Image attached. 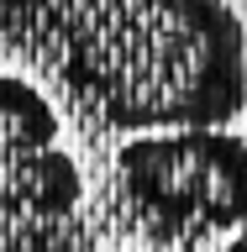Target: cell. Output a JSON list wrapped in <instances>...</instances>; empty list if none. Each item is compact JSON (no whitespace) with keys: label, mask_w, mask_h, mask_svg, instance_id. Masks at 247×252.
Segmentation results:
<instances>
[{"label":"cell","mask_w":247,"mask_h":252,"mask_svg":"<svg viewBox=\"0 0 247 252\" xmlns=\"http://www.w3.org/2000/svg\"><path fill=\"white\" fill-rule=\"evenodd\" d=\"M0 37L110 131L232 126L247 110L232 0H0Z\"/></svg>","instance_id":"obj_1"},{"label":"cell","mask_w":247,"mask_h":252,"mask_svg":"<svg viewBox=\"0 0 247 252\" xmlns=\"http://www.w3.org/2000/svg\"><path fill=\"white\" fill-rule=\"evenodd\" d=\"M116 184L169 236L247 231V142L226 126L142 131L116 153Z\"/></svg>","instance_id":"obj_2"},{"label":"cell","mask_w":247,"mask_h":252,"mask_svg":"<svg viewBox=\"0 0 247 252\" xmlns=\"http://www.w3.org/2000/svg\"><path fill=\"white\" fill-rule=\"evenodd\" d=\"M84 179L63 147V121L32 79L0 74V216H69Z\"/></svg>","instance_id":"obj_3"},{"label":"cell","mask_w":247,"mask_h":252,"mask_svg":"<svg viewBox=\"0 0 247 252\" xmlns=\"http://www.w3.org/2000/svg\"><path fill=\"white\" fill-rule=\"evenodd\" d=\"M221 252H247V231H237V236H232V242H226Z\"/></svg>","instance_id":"obj_4"}]
</instances>
